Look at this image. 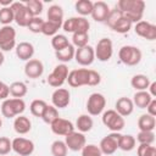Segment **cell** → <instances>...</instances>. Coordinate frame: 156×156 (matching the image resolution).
<instances>
[{"instance_id": "1", "label": "cell", "mask_w": 156, "mask_h": 156, "mask_svg": "<svg viewBox=\"0 0 156 156\" xmlns=\"http://www.w3.org/2000/svg\"><path fill=\"white\" fill-rule=\"evenodd\" d=\"M116 7L123 13L126 18H128L133 24L141 21L144 11H145V1L144 0H119Z\"/></svg>"}, {"instance_id": "2", "label": "cell", "mask_w": 156, "mask_h": 156, "mask_svg": "<svg viewBox=\"0 0 156 156\" xmlns=\"http://www.w3.org/2000/svg\"><path fill=\"white\" fill-rule=\"evenodd\" d=\"M26 110V102L23 99L7 98L1 104V115L6 118H15L22 115Z\"/></svg>"}, {"instance_id": "3", "label": "cell", "mask_w": 156, "mask_h": 156, "mask_svg": "<svg viewBox=\"0 0 156 156\" xmlns=\"http://www.w3.org/2000/svg\"><path fill=\"white\" fill-rule=\"evenodd\" d=\"M118 58L126 66H136L141 61L143 54L138 46L123 45L118 51Z\"/></svg>"}, {"instance_id": "4", "label": "cell", "mask_w": 156, "mask_h": 156, "mask_svg": "<svg viewBox=\"0 0 156 156\" xmlns=\"http://www.w3.org/2000/svg\"><path fill=\"white\" fill-rule=\"evenodd\" d=\"M101 121H102V124L107 129H110L112 133H119L124 128V126H126L124 117L119 116L115 110L104 111Z\"/></svg>"}, {"instance_id": "5", "label": "cell", "mask_w": 156, "mask_h": 156, "mask_svg": "<svg viewBox=\"0 0 156 156\" xmlns=\"http://www.w3.org/2000/svg\"><path fill=\"white\" fill-rule=\"evenodd\" d=\"M62 28L66 33H78V32H84V33H89V28H90V23L85 17H69L67 20L63 21L62 23Z\"/></svg>"}, {"instance_id": "6", "label": "cell", "mask_w": 156, "mask_h": 156, "mask_svg": "<svg viewBox=\"0 0 156 156\" xmlns=\"http://www.w3.org/2000/svg\"><path fill=\"white\" fill-rule=\"evenodd\" d=\"M106 98L101 93H93L87 100V111L89 116H99L105 111Z\"/></svg>"}, {"instance_id": "7", "label": "cell", "mask_w": 156, "mask_h": 156, "mask_svg": "<svg viewBox=\"0 0 156 156\" xmlns=\"http://www.w3.org/2000/svg\"><path fill=\"white\" fill-rule=\"evenodd\" d=\"M68 67L65 65V63H60V65H57L54 69H52V72L48 76V79H46V82H48V84L50 85V87H52V88H61L65 83H66V80H67V76H68Z\"/></svg>"}, {"instance_id": "8", "label": "cell", "mask_w": 156, "mask_h": 156, "mask_svg": "<svg viewBox=\"0 0 156 156\" xmlns=\"http://www.w3.org/2000/svg\"><path fill=\"white\" fill-rule=\"evenodd\" d=\"M16 48V29L11 26H2L0 28V50L11 51Z\"/></svg>"}, {"instance_id": "9", "label": "cell", "mask_w": 156, "mask_h": 156, "mask_svg": "<svg viewBox=\"0 0 156 156\" xmlns=\"http://www.w3.org/2000/svg\"><path fill=\"white\" fill-rule=\"evenodd\" d=\"M10 7H11V10L13 12V21L20 27H27L29 21L32 20V15L29 13V11H28L27 6L24 5V2L13 1Z\"/></svg>"}, {"instance_id": "10", "label": "cell", "mask_w": 156, "mask_h": 156, "mask_svg": "<svg viewBox=\"0 0 156 156\" xmlns=\"http://www.w3.org/2000/svg\"><path fill=\"white\" fill-rule=\"evenodd\" d=\"M94 52H95V58H98L101 62H106L108 61L112 55H113V44L112 40L108 38H101L96 46L94 48Z\"/></svg>"}, {"instance_id": "11", "label": "cell", "mask_w": 156, "mask_h": 156, "mask_svg": "<svg viewBox=\"0 0 156 156\" xmlns=\"http://www.w3.org/2000/svg\"><path fill=\"white\" fill-rule=\"evenodd\" d=\"M119 134L121 133H110L107 134L106 136H104L101 140H100V144H99V149L101 151L102 155L105 156H111L113 155L117 149H118V138H119Z\"/></svg>"}, {"instance_id": "12", "label": "cell", "mask_w": 156, "mask_h": 156, "mask_svg": "<svg viewBox=\"0 0 156 156\" xmlns=\"http://www.w3.org/2000/svg\"><path fill=\"white\" fill-rule=\"evenodd\" d=\"M88 72L89 68H76L68 72L67 83L72 88H79L83 85H88Z\"/></svg>"}, {"instance_id": "13", "label": "cell", "mask_w": 156, "mask_h": 156, "mask_svg": "<svg viewBox=\"0 0 156 156\" xmlns=\"http://www.w3.org/2000/svg\"><path fill=\"white\" fill-rule=\"evenodd\" d=\"M12 141V150L18 155V156H30L34 152V143L30 139L23 138V136H17Z\"/></svg>"}, {"instance_id": "14", "label": "cell", "mask_w": 156, "mask_h": 156, "mask_svg": "<svg viewBox=\"0 0 156 156\" xmlns=\"http://www.w3.org/2000/svg\"><path fill=\"white\" fill-rule=\"evenodd\" d=\"M74 60L78 65L83 66V67H88L90 66L94 60H95V52H94V48L90 46L89 44L83 46V48H78L76 49L74 52Z\"/></svg>"}, {"instance_id": "15", "label": "cell", "mask_w": 156, "mask_h": 156, "mask_svg": "<svg viewBox=\"0 0 156 156\" xmlns=\"http://www.w3.org/2000/svg\"><path fill=\"white\" fill-rule=\"evenodd\" d=\"M134 32L140 38H144L149 41H154L156 39V26L147 21H139L134 26Z\"/></svg>"}, {"instance_id": "16", "label": "cell", "mask_w": 156, "mask_h": 156, "mask_svg": "<svg viewBox=\"0 0 156 156\" xmlns=\"http://www.w3.org/2000/svg\"><path fill=\"white\" fill-rule=\"evenodd\" d=\"M63 141H65L67 149L71 150V151H80L87 144L85 135L83 133L76 132V130L69 133L68 135H66Z\"/></svg>"}, {"instance_id": "17", "label": "cell", "mask_w": 156, "mask_h": 156, "mask_svg": "<svg viewBox=\"0 0 156 156\" xmlns=\"http://www.w3.org/2000/svg\"><path fill=\"white\" fill-rule=\"evenodd\" d=\"M51 102L52 106H55L57 110L58 108H65L69 105L71 102V93L66 88H57L54 90L51 95Z\"/></svg>"}, {"instance_id": "18", "label": "cell", "mask_w": 156, "mask_h": 156, "mask_svg": "<svg viewBox=\"0 0 156 156\" xmlns=\"http://www.w3.org/2000/svg\"><path fill=\"white\" fill-rule=\"evenodd\" d=\"M50 128H51V132L56 135H62V136H66L68 135L69 133L74 132V124L68 121V119H65L62 117H58L56 118L51 124H50Z\"/></svg>"}, {"instance_id": "19", "label": "cell", "mask_w": 156, "mask_h": 156, "mask_svg": "<svg viewBox=\"0 0 156 156\" xmlns=\"http://www.w3.org/2000/svg\"><path fill=\"white\" fill-rule=\"evenodd\" d=\"M44 73V65L38 58H32L24 65V74L30 79H38Z\"/></svg>"}, {"instance_id": "20", "label": "cell", "mask_w": 156, "mask_h": 156, "mask_svg": "<svg viewBox=\"0 0 156 156\" xmlns=\"http://www.w3.org/2000/svg\"><path fill=\"white\" fill-rule=\"evenodd\" d=\"M110 6L105 2V1H96L93 4V10H91V17L94 21L96 22H101V23H105L107 17H108V13H110Z\"/></svg>"}, {"instance_id": "21", "label": "cell", "mask_w": 156, "mask_h": 156, "mask_svg": "<svg viewBox=\"0 0 156 156\" xmlns=\"http://www.w3.org/2000/svg\"><path fill=\"white\" fill-rule=\"evenodd\" d=\"M115 111L122 117H128L129 115H132L134 111V104H133L132 99H129L127 96H122V98L117 99V101L115 104Z\"/></svg>"}, {"instance_id": "22", "label": "cell", "mask_w": 156, "mask_h": 156, "mask_svg": "<svg viewBox=\"0 0 156 156\" xmlns=\"http://www.w3.org/2000/svg\"><path fill=\"white\" fill-rule=\"evenodd\" d=\"M15 50H16V56L20 60L26 61V62L32 60L34 56V52H35L33 44L29 41H21L20 44L16 45Z\"/></svg>"}, {"instance_id": "23", "label": "cell", "mask_w": 156, "mask_h": 156, "mask_svg": "<svg viewBox=\"0 0 156 156\" xmlns=\"http://www.w3.org/2000/svg\"><path fill=\"white\" fill-rule=\"evenodd\" d=\"M13 129H15V132L17 134L24 135V134H27V133L30 132V129H32V122H30V119L27 116L20 115V116L15 117V119H13Z\"/></svg>"}, {"instance_id": "24", "label": "cell", "mask_w": 156, "mask_h": 156, "mask_svg": "<svg viewBox=\"0 0 156 156\" xmlns=\"http://www.w3.org/2000/svg\"><path fill=\"white\" fill-rule=\"evenodd\" d=\"M150 83H151L150 78H149L147 76H145V74H141V73L134 74V76L132 77V79H130V85H132V88H134L136 91L147 90Z\"/></svg>"}, {"instance_id": "25", "label": "cell", "mask_w": 156, "mask_h": 156, "mask_svg": "<svg viewBox=\"0 0 156 156\" xmlns=\"http://www.w3.org/2000/svg\"><path fill=\"white\" fill-rule=\"evenodd\" d=\"M152 99L154 98H151V95L147 93V90H143V91H135L132 101H133L134 106H136L138 108H146Z\"/></svg>"}, {"instance_id": "26", "label": "cell", "mask_w": 156, "mask_h": 156, "mask_svg": "<svg viewBox=\"0 0 156 156\" xmlns=\"http://www.w3.org/2000/svg\"><path fill=\"white\" fill-rule=\"evenodd\" d=\"M93 126H94V121L89 115H80L76 121L74 128H77L78 132L84 134L87 132H90L93 129Z\"/></svg>"}, {"instance_id": "27", "label": "cell", "mask_w": 156, "mask_h": 156, "mask_svg": "<svg viewBox=\"0 0 156 156\" xmlns=\"http://www.w3.org/2000/svg\"><path fill=\"white\" fill-rule=\"evenodd\" d=\"M156 127V118L147 115V113H144L141 115L139 118H138V128L139 130H144V132H154Z\"/></svg>"}, {"instance_id": "28", "label": "cell", "mask_w": 156, "mask_h": 156, "mask_svg": "<svg viewBox=\"0 0 156 156\" xmlns=\"http://www.w3.org/2000/svg\"><path fill=\"white\" fill-rule=\"evenodd\" d=\"M136 140L132 134H119L118 138V149L123 151H132L135 147Z\"/></svg>"}, {"instance_id": "29", "label": "cell", "mask_w": 156, "mask_h": 156, "mask_svg": "<svg viewBox=\"0 0 156 156\" xmlns=\"http://www.w3.org/2000/svg\"><path fill=\"white\" fill-rule=\"evenodd\" d=\"M9 90H10V95L12 98L16 99H22L23 96L27 95L28 93V88L23 82H13L9 85Z\"/></svg>"}, {"instance_id": "30", "label": "cell", "mask_w": 156, "mask_h": 156, "mask_svg": "<svg viewBox=\"0 0 156 156\" xmlns=\"http://www.w3.org/2000/svg\"><path fill=\"white\" fill-rule=\"evenodd\" d=\"M48 21L56 22V23H63V10L60 5H51L46 12Z\"/></svg>"}, {"instance_id": "31", "label": "cell", "mask_w": 156, "mask_h": 156, "mask_svg": "<svg viewBox=\"0 0 156 156\" xmlns=\"http://www.w3.org/2000/svg\"><path fill=\"white\" fill-rule=\"evenodd\" d=\"M74 52H76L74 46L72 44H69L65 49H62L60 51H55V57L66 65V62H69L72 58H74Z\"/></svg>"}, {"instance_id": "32", "label": "cell", "mask_w": 156, "mask_h": 156, "mask_svg": "<svg viewBox=\"0 0 156 156\" xmlns=\"http://www.w3.org/2000/svg\"><path fill=\"white\" fill-rule=\"evenodd\" d=\"M93 1L90 0H78L74 4V9L77 11V13L80 17H85L91 15V10H93Z\"/></svg>"}, {"instance_id": "33", "label": "cell", "mask_w": 156, "mask_h": 156, "mask_svg": "<svg viewBox=\"0 0 156 156\" xmlns=\"http://www.w3.org/2000/svg\"><path fill=\"white\" fill-rule=\"evenodd\" d=\"M132 27H133V23H132L128 18H126L124 16H122V17L111 27V29H112L113 32H116V33L126 34V33H128V32L132 29Z\"/></svg>"}, {"instance_id": "34", "label": "cell", "mask_w": 156, "mask_h": 156, "mask_svg": "<svg viewBox=\"0 0 156 156\" xmlns=\"http://www.w3.org/2000/svg\"><path fill=\"white\" fill-rule=\"evenodd\" d=\"M24 5L27 6L29 13L32 15V17H38L40 16V13L43 12L44 9V4L40 0H26Z\"/></svg>"}, {"instance_id": "35", "label": "cell", "mask_w": 156, "mask_h": 156, "mask_svg": "<svg viewBox=\"0 0 156 156\" xmlns=\"http://www.w3.org/2000/svg\"><path fill=\"white\" fill-rule=\"evenodd\" d=\"M60 117V115H58V110L55 107V106H52V105H46V107H45V110H44V112H43V115H41V119L45 122V123H48V124H51L56 118H58Z\"/></svg>"}, {"instance_id": "36", "label": "cell", "mask_w": 156, "mask_h": 156, "mask_svg": "<svg viewBox=\"0 0 156 156\" xmlns=\"http://www.w3.org/2000/svg\"><path fill=\"white\" fill-rule=\"evenodd\" d=\"M46 105H48V104H46L44 100H41V99H35V100H33V101L30 102V105H29V111H30V113H32L34 117H40V118H41V115H43V112H44Z\"/></svg>"}, {"instance_id": "37", "label": "cell", "mask_w": 156, "mask_h": 156, "mask_svg": "<svg viewBox=\"0 0 156 156\" xmlns=\"http://www.w3.org/2000/svg\"><path fill=\"white\" fill-rule=\"evenodd\" d=\"M69 44L71 43L68 41V38L65 34H56L51 39V46L54 48L55 51H60V50L65 49L66 46H68Z\"/></svg>"}, {"instance_id": "38", "label": "cell", "mask_w": 156, "mask_h": 156, "mask_svg": "<svg viewBox=\"0 0 156 156\" xmlns=\"http://www.w3.org/2000/svg\"><path fill=\"white\" fill-rule=\"evenodd\" d=\"M50 151L52 154V156H67L68 149L65 144L63 140H55L52 141L51 146H50Z\"/></svg>"}, {"instance_id": "39", "label": "cell", "mask_w": 156, "mask_h": 156, "mask_svg": "<svg viewBox=\"0 0 156 156\" xmlns=\"http://www.w3.org/2000/svg\"><path fill=\"white\" fill-rule=\"evenodd\" d=\"M61 27H62L61 23H56V22H51V21H44L41 34H44L46 37H54L57 34V32Z\"/></svg>"}, {"instance_id": "40", "label": "cell", "mask_w": 156, "mask_h": 156, "mask_svg": "<svg viewBox=\"0 0 156 156\" xmlns=\"http://www.w3.org/2000/svg\"><path fill=\"white\" fill-rule=\"evenodd\" d=\"M88 43H89V33L78 32L72 34V45L76 46L77 49L88 45Z\"/></svg>"}, {"instance_id": "41", "label": "cell", "mask_w": 156, "mask_h": 156, "mask_svg": "<svg viewBox=\"0 0 156 156\" xmlns=\"http://www.w3.org/2000/svg\"><path fill=\"white\" fill-rule=\"evenodd\" d=\"M135 140L139 144H154L155 141V133L154 132H144V130H139V133L136 134Z\"/></svg>"}, {"instance_id": "42", "label": "cell", "mask_w": 156, "mask_h": 156, "mask_svg": "<svg viewBox=\"0 0 156 156\" xmlns=\"http://www.w3.org/2000/svg\"><path fill=\"white\" fill-rule=\"evenodd\" d=\"M11 22H13V12L11 7H0V23L10 26Z\"/></svg>"}, {"instance_id": "43", "label": "cell", "mask_w": 156, "mask_h": 156, "mask_svg": "<svg viewBox=\"0 0 156 156\" xmlns=\"http://www.w3.org/2000/svg\"><path fill=\"white\" fill-rule=\"evenodd\" d=\"M136 154L138 156H156V147L154 144H139Z\"/></svg>"}, {"instance_id": "44", "label": "cell", "mask_w": 156, "mask_h": 156, "mask_svg": "<svg viewBox=\"0 0 156 156\" xmlns=\"http://www.w3.org/2000/svg\"><path fill=\"white\" fill-rule=\"evenodd\" d=\"M43 26H44V20L40 16H38V17H32V20L29 21L27 28L32 33H41Z\"/></svg>"}, {"instance_id": "45", "label": "cell", "mask_w": 156, "mask_h": 156, "mask_svg": "<svg viewBox=\"0 0 156 156\" xmlns=\"http://www.w3.org/2000/svg\"><path fill=\"white\" fill-rule=\"evenodd\" d=\"M80 151L82 156H102L99 146L95 144H85V146Z\"/></svg>"}, {"instance_id": "46", "label": "cell", "mask_w": 156, "mask_h": 156, "mask_svg": "<svg viewBox=\"0 0 156 156\" xmlns=\"http://www.w3.org/2000/svg\"><path fill=\"white\" fill-rule=\"evenodd\" d=\"M12 150V141L7 136H0V156L7 155Z\"/></svg>"}, {"instance_id": "47", "label": "cell", "mask_w": 156, "mask_h": 156, "mask_svg": "<svg viewBox=\"0 0 156 156\" xmlns=\"http://www.w3.org/2000/svg\"><path fill=\"white\" fill-rule=\"evenodd\" d=\"M100 82H101L100 73L94 71V69H89V72H88V85L89 87H95V85L100 84Z\"/></svg>"}, {"instance_id": "48", "label": "cell", "mask_w": 156, "mask_h": 156, "mask_svg": "<svg viewBox=\"0 0 156 156\" xmlns=\"http://www.w3.org/2000/svg\"><path fill=\"white\" fill-rule=\"evenodd\" d=\"M10 95V90H9V85L6 83H4L2 80H0V100H6Z\"/></svg>"}, {"instance_id": "49", "label": "cell", "mask_w": 156, "mask_h": 156, "mask_svg": "<svg viewBox=\"0 0 156 156\" xmlns=\"http://www.w3.org/2000/svg\"><path fill=\"white\" fill-rule=\"evenodd\" d=\"M146 113L152 117H156V99H152L150 101V104L146 107Z\"/></svg>"}, {"instance_id": "50", "label": "cell", "mask_w": 156, "mask_h": 156, "mask_svg": "<svg viewBox=\"0 0 156 156\" xmlns=\"http://www.w3.org/2000/svg\"><path fill=\"white\" fill-rule=\"evenodd\" d=\"M147 89H149V91H147V93L151 95V98H154V99H155V98H156V82H151Z\"/></svg>"}, {"instance_id": "51", "label": "cell", "mask_w": 156, "mask_h": 156, "mask_svg": "<svg viewBox=\"0 0 156 156\" xmlns=\"http://www.w3.org/2000/svg\"><path fill=\"white\" fill-rule=\"evenodd\" d=\"M4 62H5V55H4V52L0 50V67L4 65Z\"/></svg>"}, {"instance_id": "52", "label": "cell", "mask_w": 156, "mask_h": 156, "mask_svg": "<svg viewBox=\"0 0 156 156\" xmlns=\"http://www.w3.org/2000/svg\"><path fill=\"white\" fill-rule=\"evenodd\" d=\"M2 127V119H1V117H0V128Z\"/></svg>"}]
</instances>
